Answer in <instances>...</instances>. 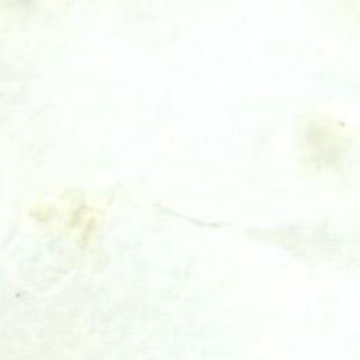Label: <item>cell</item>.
I'll return each mask as SVG.
<instances>
[]
</instances>
